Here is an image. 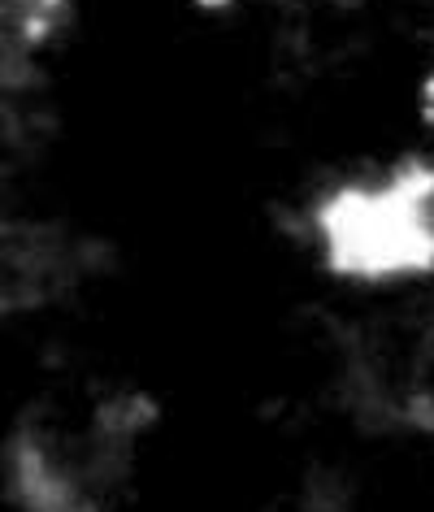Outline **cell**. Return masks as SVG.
<instances>
[{
  "mask_svg": "<svg viewBox=\"0 0 434 512\" xmlns=\"http://www.w3.org/2000/svg\"><path fill=\"white\" fill-rule=\"evenodd\" d=\"M434 183L408 170L387 196L348 191L326 209L322 226L339 270L352 274H395L434 261V222H426V200Z\"/></svg>",
  "mask_w": 434,
  "mask_h": 512,
  "instance_id": "6da1fadb",
  "label": "cell"
},
{
  "mask_svg": "<svg viewBox=\"0 0 434 512\" xmlns=\"http://www.w3.org/2000/svg\"><path fill=\"white\" fill-rule=\"evenodd\" d=\"M200 9H226V5H235V0H196Z\"/></svg>",
  "mask_w": 434,
  "mask_h": 512,
  "instance_id": "7a4b0ae2",
  "label": "cell"
}]
</instances>
